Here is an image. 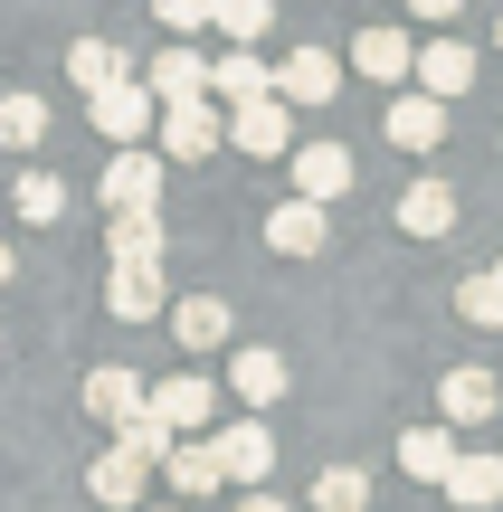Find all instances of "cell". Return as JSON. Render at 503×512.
Wrapping results in <instances>:
<instances>
[{
    "mask_svg": "<svg viewBox=\"0 0 503 512\" xmlns=\"http://www.w3.org/2000/svg\"><path fill=\"white\" fill-rule=\"evenodd\" d=\"M152 133H162V162H209V152L228 143L219 133V95H171V105L152 114Z\"/></svg>",
    "mask_w": 503,
    "mask_h": 512,
    "instance_id": "1",
    "label": "cell"
},
{
    "mask_svg": "<svg viewBox=\"0 0 503 512\" xmlns=\"http://www.w3.org/2000/svg\"><path fill=\"white\" fill-rule=\"evenodd\" d=\"M219 133L238 152H257V162H276V152H295V105H285V95H247V105L219 114Z\"/></svg>",
    "mask_w": 503,
    "mask_h": 512,
    "instance_id": "2",
    "label": "cell"
},
{
    "mask_svg": "<svg viewBox=\"0 0 503 512\" xmlns=\"http://www.w3.org/2000/svg\"><path fill=\"white\" fill-rule=\"evenodd\" d=\"M143 484H152V456H143L133 437H114L105 456L86 465V494L105 503V512H133V503H143Z\"/></svg>",
    "mask_w": 503,
    "mask_h": 512,
    "instance_id": "3",
    "label": "cell"
},
{
    "mask_svg": "<svg viewBox=\"0 0 503 512\" xmlns=\"http://www.w3.org/2000/svg\"><path fill=\"white\" fill-rule=\"evenodd\" d=\"M86 114H95V133H105V143H143L152 133V86H133V76H114V86H95L86 95Z\"/></svg>",
    "mask_w": 503,
    "mask_h": 512,
    "instance_id": "4",
    "label": "cell"
},
{
    "mask_svg": "<svg viewBox=\"0 0 503 512\" xmlns=\"http://www.w3.org/2000/svg\"><path fill=\"white\" fill-rule=\"evenodd\" d=\"M209 456H219L228 484H266V475H276V437H266V418H228L219 437H209Z\"/></svg>",
    "mask_w": 503,
    "mask_h": 512,
    "instance_id": "5",
    "label": "cell"
},
{
    "mask_svg": "<svg viewBox=\"0 0 503 512\" xmlns=\"http://www.w3.org/2000/svg\"><path fill=\"white\" fill-rule=\"evenodd\" d=\"M333 86H342V57L323 48H295L285 67H266V95H285V105H333Z\"/></svg>",
    "mask_w": 503,
    "mask_h": 512,
    "instance_id": "6",
    "label": "cell"
},
{
    "mask_svg": "<svg viewBox=\"0 0 503 512\" xmlns=\"http://www.w3.org/2000/svg\"><path fill=\"white\" fill-rule=\"evenodd\" d=\"M143 408L171 427V437H190V427H209L219 418V389L200 380V370H181V380H162V389H143Z\"/></svg>",
    "mask_w": 503,
    "mask_h": 512,
    "instance_id": "7",
    "label": "cell"
},
{
    "mask_svg": "<svg viewBox=\"0 0 503 512\" xmlns=\"http://www.w3.org/2000/svg\"><path fill=\"white\" fill-rule=\"evenodd\" d=\"M105 209H162V152H143V143H124L105 162Z\"/></svg>",
    "mask_w": 503,
    "mask_h": 512,
    "instance_id": "8",
    "label": "cell"
},
{
    "mask_svg": "<svg viewBox=\"0 0 503 512\" xmlns=\"http://www.w3.org/2000/svg\"><path fill=\"white\" fill-rule=\"evenodd\" d=\"M266 247H276V256H323V247H333V209H323V200L266 209Z\"/></svg>",
    "mask_w": 503,
    "mask_h": 512,
    "instance_id": "9",
    "label": "cell"
},
{
    "mask_svg": "<svg viewBox=\"0 0 503 512\" xmlns=\"http://www.w3.org/2000/svg\"><path fill=\"white\" fill-rule=\"evenodd\" d=\"M380 133H390L399 152H437V143H447V105H437L428 86H418V95H390V114H380Z\"/></svg>",
    "mask_w": 503,
    "mask_h": 512,
    "instance_id": "10",
    "label": "cell"
},
{
    "mask_svg": "<svg viewBox=\"0 0 503 512\" xmlns=\"http://www.w3.org/2000/svg\"><path fill=\"white\" fill-rule=\"evenodd\" d=\"M409 76L437 95V105H456V95L475 86V48H466V38H428V48L409 57Z\"/></svg>",
    "mask_w": 503,
    "mask_h": 512,
    "instance_id": "11",
    "label": "cell"
},
{
    "mask_svg": "<svg viewBox=\"0 0 503 512\" xmlns=\"http://www.w3.org/2000/svg\"><path fill=\"white\" fill-rule=\"evenodd\" d=\"M437 408H447V427H485L494 408H503V389H494V370H475V361H456L447 380H437Z\"/></svg>",
    "mask_w": 503,
    "mask_h": 512,
    "instance_id": "12",
    "label": "cell"
},
{
    "mask_svg": "<svg viewBox=\"0 0 503 512\" xmlns=\"http://www.w3.org/2000/svg\"><path fill=\"white\" fill-rule=\"evenodd\" d=\"M342 190H352V152H342V143H295V200L333 209Z\"/></svg>",
    "mask_w": 503,
    "mask_h": 512,
    "instance_id": "13",
    "label": "cell"
},
{
    "mask_svg": "<svg viewBox=\"0 0 503 512\" xmlns=\"http://www.w3.org/2000/svg\"><path fill=\"white\" fill-rule=\"evenodd\" d=\"M86 418H105L114 437H124V427L143 418V380H133V370H114V361L86 370Z\"/></svg>",
    "mask_w": 503,
    "mask_h": 512,
    "instance_id": "14",
    "label": "cell"
},
{
    "mask_svg": "<svg viewBox=\"0 0 503 512\" xmlns=\"http://www.w3.org/2000/svg\"><path fill=\"white\" fill-rule=\"evenodd\" d=\"M171 332H181V351H228L238 313H228L219 294H181V304H171Z\"/></svg>",
    "mask_w": 503,
    "mask_h": 512,
    "instance_id": "15",
    "label": "cell"
},
{
    "mask_svg": "<svg viewBox=\"0 0 503 512\" xmlns=\"http://www.w3.org/2000/svg\"><path fill=\"white\" fill-rule=\"evenodd\" d=\"M409 57H418L409 29H352V67L371 76V86H399V76H409Z\"/></svg>",
    "mask_w": 503,
    "mask_h": 512,
    "instance_id": "16",
    "label": "cell"
},
{
    "mask_svg": "<svg viewBox=\"0 0 503 512\" xmlns=\"http://www.w3.org/2000/svg\"><path fill=\"white\" fill-rule=\"evenodd\" d=\"M228 389H238L247 408H276V399H285V351L238 342V361H228Z\"/></svg>",
    "mask_w": 503,
    "mask_h": 512,
    "instance_id": "17",
    "label": "cell"
},
{
    "mask_svg": "<svg viewBox=\"0 0 503 512\" xmlns=\"http://www.w3.org/2000/svg\"><path fill=\"white\" fill-rule=\"evenodd\" d=\"M143 86H152V105H171V95H209V57L171 38V48H162V57L143 67Z\"/></svg>",
    "mask_w": 503,
    "mask_h": 512,
    "instance_id": "18",
    "label": "cell"
},
{
    "mask_svg": "<svg viewBox=\"0 0 503 512\" xmlns=\"http://www.w3.org/2000/svg\"><path fill=\"white\" fill-rule=\"evenodd\" d=\"M437 494H447V503H466V512L503 503V456H456L447 475H437Z\"/></svg>",
    "mask_w": 503,
    "mask_h": 512,
    "instance_id": "19",
    "label": "cell"
},
{
    "mask_svg": "<svg viewBox=\"0 0 503 512\" xmlns=\"http://www.w3.org/2000/svg\"><path fill=\"white\" fill-rule=\"evenodd\" d=\"M399 228H409V238H447L456 228V190L447 181H409L399 190Z\"/></svg>",
    "mask_w": 503,
    "mask_h": 512,
    "instance_id": "20",
    "label": "cell"
},
{
    "mask_svg": "<svg viewBox=\"0 0 503 512\" xmlns=\"http://www.w3.org/2000/svg\"><path fill=\"white\" fill-rule=\"evenodd\" d=\"M105 304H114V323H152L162 313V266H114Z\"/></svg>",
    "mask_w": 503,
    "mask_h": 512,
    "instance_id": "21",
    "label": "cell"
},
{
    "mask_svg": "<svg viewBox=\"0 0 503 512\" xmlns=\"http://www.w3.org/2000/svg\"><path fill=\"white\" fill-rule=\"evenodd\" d=\"M114 266H162V209H114Z\"/></svg>",
    "mask_w": 503,
    "mask_h": 512,
    "instance_id": "22",
    "label": "cell"
},
{
    "mask_svg": "<svg viewBox=\"0 0 503 512\" xmlns=\"http://www.w3.org/2000/svg\"><path fill=\"white\" fill-rule=\"evenodd\" d=\"M162 465H171V494H190V503L228 484V475H219V456H209L200 437H171V456H162Z\"/></svg>",
    "mask_w": 503,
    "mask_h": 512,
    "instance_id": "23",
    "label": "cell"
},
{
    "mask_svg": "<svg viewBox=\"0 0 503 512\" xmlns=\"http://www.w3.org/2000/svg\"><path fill=\"white\" fill-rule=\"evenodd\" d=\"M10 200H19V219H29V228H57V219H67V181H57V171H19Z\"/></svg>",
    "mask_w": 503,
    "mask_h": 512,
    "instance_id": "24",
    "label": "cell"
},
{
    "mask_svg": "<svg viewBox=\"0 0 503 512\" xmlns=\"http://www.w3.org/2000/svg\"><path fill=\"white\" fill-rule=\"evenodd\" d=\"M399 465H409L418 484H437L456 465V437H447V427H409V437H399Z\"/></svg>",
    "mask_w": 503,
    "mask_h": 512,
    "instance_id": "25",
    "label": "cell"
},
{
    "mask_svg": "<svg viewBox=\"0 0 503 512\" xmlns=\"http://www.w3.org/2000/svg\"><path fill=\"white\" fill-rule=\"evenodd\" d=\"M209 95H219V105H247V95H266V57L228 48L219 67H209Z\"/></svg>",
    "mask_w": 503,
    "mask_h": 512,
    "instance_id": "26",
    "label": "cell"
},
{
    "mask_svg": "<svg viewBox=\"0 0 503 512\" xmlns=\"http://www.w3.org/2000/svg\"><path fill=\"white\" fill-rule=\"evenodd\" d=\"M209 29L247 48V38H266V29H276V0H209Z\"/></svg>",
    "mask_w": 503,
    "mask_h": 512,
    "instance_id": "27",
    "label": "cell"
},
{
    "mask_svg": "<svg viewBox=\"0 0 503 512\" xmlns=\"http://www.w3.org/2000/svg\"><path fill=\"white\" fill-rule=\"evenodd\" d=\"M38 133H48V105L38 95H0V152H38Z\"/></svg>",
    "mask_w": 503,
    "mask_h": 512,
    "instance_id": "28",
    "label": "cell"
},
{
    "mask_svg": "<svg viewBox=\"0 0 503 512\" xmlns=\"http://www.w3.org/2000/svg\"><path fill=\"white\" fill-rule=\"evenodd\" d=\"M371 503V475H361V465H323L314 475V512H361Z\"/></svg>",
    "mask_w": 503,
    "mask_h": 512,
    "instance_id": "29",
    "label": "cell"
},
{
    "mask_svg": "<svg viewBox=\"0 0 503 512\" xmlns=\"http://www.w3.org/2000/svg\"><path fill=\"white\" fill-rule=\"evenodd\" d=\"M67 76H76V86H114V76H124V48H105V38H76V48H67Z\"/></svg>",
    "mask_w": 503,
    "mask_h": 512,
    "instance_id": "30",
    "label": "cell"
},
{
    "mask_svg": "<svg viewBox=\"0 0 503 512\" xmlns=\"http://www.w3.org/2000/svg\"><path fill=\"white\" fill-rule=\"evenodd\" d=\"M456 313H466V323H503V275L494 266L466 275V285H456Z\"/></svg>",
    "mask_w": 503,
    "mask_h": 512,
    "instance_id": "31",
    "label": "cell"
},
{
    "mask_svg": "<svg viewBox=\"0 0 503 512\" xmlns=\"http://www.w3.org/2000/svg\"><path fill=\"white\" fill-rule=\"evenodd\" d=\"M152 10H162V29H171V38H190V29H209V0H152Z\"/></svg>",
    "mask_w": 503,
    "mask_h": 512,
    "instance_id": "32",
    "label": "cell"
},
{
    "mask_svg": "<svg viewBox=\"0 0 503 512\" xmlns=\"http://www.w3.org/2000/svg\"><path fill=\"white\" fill-rule=\"evenodd\" d=\"M409 10H418V19H456L466 0H409Z\"/></svg>",
    "mask_w": 503,
    "mask_h": 512,
    "instance_id": "33",
    "label": "cell"
},
{
    "mask_svg": "<svg viewBox=\"0 0 503 512\" xmlns=\"http://www.w3.org/2000/svg\"><path fill=\"white\" fill-rule=\"evenodd\" d=\"M238 512H285L276 494H257V484H247V494H238Z\"/></svg>",
    "mask_w": 503,
    "mask_h": 512,
    "instance_id": "34",
    "label": "cell"
},
{
    "mask_svg": "<svg viewBox=\"0 0 503 512\" xmlns=\"http://www.w3.org/2000/svg\"><path fill=\"white\" fill-rule=\"evenodd\" d=\"M10 275H19V256H10V247H0V285H10Z\"/></svg>",
    "mask_w": 503,
    "mask_h": 512,
    "instance_id": "35",
    "label": "cell"
},
{
    "mask_svg": "<svg viewBox=\"0 0 503 512\" xmlns=\"http://www.w3.org/2000/svg\"><path fill=\"white\" fill-rule=\"evenodd\" d=\"M494 38H503V19H494Z\"/></svg>",
    "mask_w": 503,
    "mask_h": 512,
    "instance_id": "36",
    "label": "cell"
},
{
    "mask_svg": "<svg viewBox=\"0 0 503 512\" xmlns=\"http://www.w3.org/2000/svg\"><path fill=\"white\" fill-rule=\"evenodd\" d=\"M133 512H143V503H133ZM162 512H171V503H162Z\"/></svg>",
    "mask_w": 503,
    "mask_h": 512,
    "instance_id": "37",
    "label": "cell"
},
{
    "mask_svg": "<svg viewBox=\"0 0 503 512\" xmlns=\"http://www.w3.org/2000/svg\"><path fill=\"white\" fill-rule=\"evenodd\" d=\"M494 275H503V266H494Z\"/></svg>",
    "mask_w": 503,
    "mask_h": 512,
    "instance_id": "38",
    "label": "cell"
}]
</instances>
